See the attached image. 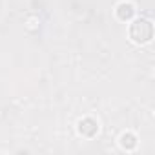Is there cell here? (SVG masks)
Masks as SVG:
<instances>
[{
    "label": "cell",
    "mask_w": 155,
    "mask_h": 155,
    "mask_svg": "<svg viewBox=\"0 0 155 155\" xmlns=\"http://www.w3.org/2000/svg\"><path fill=\"white\" fill-rule=\"evenodd\" d=\"M130 37H131V40L137 42V44H146V42H150L151 37H153V26H151V22L146 20V18H137V20L131 24V28H130Z\"/></svg>",
    "instance_id": "cell-1"
},
{
    "label": "cell",
    "mask_w": 155,
    "mask_h": 155,
    "mask_svg": "<svg viewBox=\"0 0 155 155\" xmlns=\"http://www.w3.org/2000/svg\"><path fill=\"white\" fill-rule=\"evenodd\" d=\"M133 13H135V9H133V6H131V4H120V6H119V9H117V15H119V18H122V20L130 18Z\"/></svg>",
    "instance_id": "cell-2"
},
{
    "label": "cell",
    "mask_w": 155,
    "mask_h": 155,
    "mask_svg": "<svg viewBox=\"0 0 155 155\" xmlns=\"http://www.w3.org/2000/svg\"><path fill=\"white\" fill-rule=\"evenodd\" d=\"M120 144H122V148H126V150H133L137 142H135V137H133V135H130V133L126 135V133H124V135L120 137Z\"/></svg>",
    "instance_id": "cell-3"
}]
</instances>
